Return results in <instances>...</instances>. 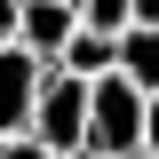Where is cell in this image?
<instances>
[{
    "label": "cell",
    "mask_w": 159,
    "mask_h": 159,
    "mask_svg": "<svg viewBox=\"0 0 159 159\" xmlns=\"http://www.w3.org/2000/svg\"><path fill=\"white\" fill-rule=\"evenodd\" d=\"M88 151L103 159H143V88L127 72L88 80Z\"/></svg>",
    "instance_id": "1"
},
{
    "label": "cell",
    "mask_w": 159,
    "mask_h": 159,
    "mask_svg": "<svg viewBox=\"0 0 159 159\" xmlns=\"http://www.w3.org/2000/svg\"><path fill=\"white\" fill-rule=\"evenodd\" d=\"M24 135H40L48 151H88V80L64 72V64H48V80H40V103H32V127Z\"/></svg>",
    "instance_id": "2"
},
{
    "label": "cell",
    "mask_w": 159,
    "mask_h": 159,
    "mask_svg": "<svg viewBox=\"0 0 159 159\" xmlns=\"http://www.w3.org/2000/svg\"><path fill=\"white\" fill-rule=\"evenodd\" d=\"M40 80H48V64H40L24 40H8V48H0V135H24V127H32Z\"/></svg>",
    "instance_id": "3"
},
{
    "label": "cell",
    "mask_w": 159,
    "mask_h": 159,
    "mask_svg": "<svg viewBox=\"0 0 159 159\" xmlns=\"http://www.w3.org/2000/svg\"><path fill=\"white\" fill-rule=\"evenodd\" d=\"M72 32H80V8H72V0H24V8H16V40L32 48L40 64H56Z\"/></svg>",
    "instance_id": "4"
},
{
    "label": "cell",
    "mask_w": 159,
    "mask_h": 159,
    "mask_svg": "<svg viewBox=\"0 0 159 159\" xmlns=\"http://www.w3.org/2000/svg\"><path fill=\"white\" fill-rule=\"evenodd\" d=\"M111 72H127L143 96H159V24H127L119 32V64Z\"/></svg>",
    "instance_id": "5"
},
{
    "label": "cell",
    "mask_w": 159,
    "mask_h": 159,
    "mask_svg": "<svg viewBox=\"0 0 159 159\" xmlns=\"http://www.w3.org/2000/svg\"><path fill=\"white\" fill-rule=\"evenodd\" d=\"M64 72H80V80H103V72H111V64H119V40L111 32H88V24H80V32L72 40H64Z\"/></svg>",
    "instance_id": "6"
},
{
    "label": "cell",
    "mask_w": 159,
    "mask_h": 159,
    "mask_svg": "<svg viewBox=\"0 0 159 159\" xmlns=\"http://www.w3.org/2000/svg\"><path fill=\"white\" fill-rule=\"evenodd\" d=\"M72 8H80V24H88V32H127V24H135V0H72Z\"/></svg>",
    "instance_id": "7"
},
{
    "label": "cell",
    "mask_w": 159,
    "mask_h": 159,
    "mask_svg": "<svg viewBox=\"0 0 159 159\" xmlns=\"http://www.w3.org/2000/svg\"><path fill=\"white\" fill-rule=\"evenodd\" d=\"M0 159H64V151H48L40 135H0Z\"/></svg>",
    "instance_id": "8"
},
{
    "label": "cell",
    "mask_w": 159,
    "mask_h": 159,
    "mask_svg": "<svg viewBox=\"0 0 159 159\" xmlns=\"http://www.w3.org/2000/svg\"><path fill=\"white\" fill-rule=\"evenodd\" d=\"M143 151H159V96H143Z\"/></svg>",
    "instance_id": "9"
},
{
    "label": "cell",
    "mask_w": 159,
    "mask_h": 159,
    "mask_svg": "<svg viewBox=\"0 0 159 159\" xmlns=\"http://www.w3.org/2000/svg\"><path fill=\"white\" fill-rule=\"evenodd\" d=\"M16 8H24V0H0V48L16 40Z\"/></svg>",
    "instance_id": "10"
},
{
    "label": "cell",
    "mask_w": 159,
    "mask_h": 159,
    "mask_svg": "<svg viewBox=\"0 0 159 159\" xmlns=\"http://www.w3.org/2000/svg\"><path fill=\"white\" fill-rule=\"evenodd\" d=\"M135 24H159V0H135Z\"/></svg>",
    "instance_id": "11"
},
{
    "label": "cell",
    "mask_w": 159,
    "mask_h": 159,
    "mask_svg": "<svg viewBox=\"0 0 159 159\" xmlns=\"http://www.w3.org/2000/svg\"><path fill=\"white\" fill-rule=\"evenodd\" d=\"M72 159H103V151H72Z\"/></svg>",
    "instance_id": "12"
},
{
    "label": "cell",
    "mask_w": 159,
    "mask_h": 159,
    "mask_svg": "<svg viewBox=\"0 0 159 159\" xmlns=\"http://www.w3.org/2000/svg\"><path fill=\"white\" fill-rule=\"evenodd\" d=\"M143 159H159V151H143Z\"/></svg>",
    "instance_id": "13"
}]
</instances>
